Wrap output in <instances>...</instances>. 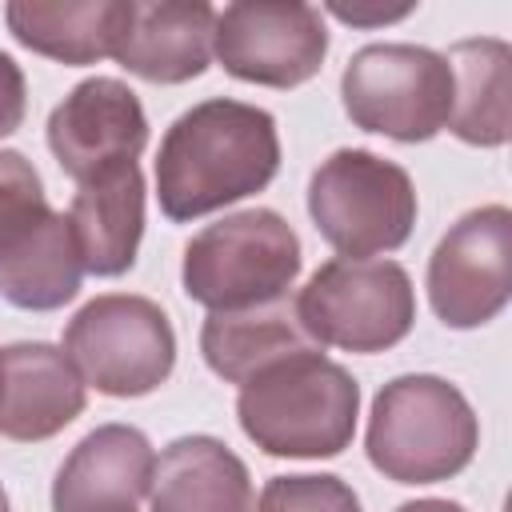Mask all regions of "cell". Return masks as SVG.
<instances>
[{"label":"cell","instance_id":"obj_1","mask_svg":"<svg viewBox=\"0 0 512 512\" xmlns=\"http://www.w3.org/2000/svg\"><path fill=\"white\" fill-rule=\"evenodd\" d=\"M280 172L272 112L212 96L180 112L156 152V200L172 224L200 220L256 196Z\"/></svg>","mask_w":512,"mask_h":512},{"label":"cell","instance_id":"obj_2","mask_svg":"<svg viewBox=\"0 0 512 512\" xmlns=\"http://www.w3.org/2000/svg\"><path fill=\"white\" fill-rule=\"evenodd\" d=\"M356 416L360 384L344 364L328 360L324 348L256 372L236 396L244 436L260 452L288 460L340 456L356 436Z\"/></svg>","mask_w":512,"mask_h":512},{"label":"cell","instance_id":"obj_3","mask_svg":"<svg viewBox=\"0 0 512 512\" xmlns=\"http://www.w3.org/2000/svg\"><path fill=\"white\" fill-rule=\"evenodd\" d=\"M480 444L468 396L444 376L412 372L388 380L368 412V464L396 484H440L464 472Z\"/></svg>","mask_w":512,"mask_h":512},{"label":"cell","instance_id":"obj_4","mask_svg":"<svg viewBox=\"0 0 512 512\" xmlns=\"http://www.w3.org/2000/svg\"><path fill=\"white\" fill-rule=\"evenodd\" d=\"M304 264L300 236L272 208H244L184 244L180 280L192 304L208 312L252 308L288 296Z\"/></svg>","mask_w":512,"mask_h":512},{"label":"cell","instance_id":"obj_5","mask_svg":"<svg viewBox=\"0 0 512 512\" xmlns=\"http://www.w3.org/2000/svg\"><path fill=\"white\" fill-rule=\"evenodd\" d=\"M416 208L412 176L368 148H336L308 180V216L348 260H372L404 248Z\"/></svg>","mask_w":512,"mask_h":512},{"label":"cell","instance_id":"obj_6","mask_svg":"<svg viewBox=\"0 0 512 512\" xmlns=\"http://www.w3.org/2000/svg\"><path fill=\"white\" fill-rule=\"evenodd\" d=\"M64 356L84 388L116 400L156 392L176 368V332L148 296L108 292L88 300L64 328Z\"/></svg>","mask_w":512,"mask_h":512},{"label":"cell","instance_id":"obj_7","mask_svg":"<svg viewBox=\"0 0 512 512\" xmlns=\"http://www.w3.org/2000/svg\"><path fill=\"white\" fill-rule=\"evenodd\" d=\"M340 100L360 132L424 144L448 128L452 68L424 44H364L344 64Z\"/></svg>","mask_w":512,"mask_h":512},{"label":"cell","instance_id":"obj_8","mask_svg":"<svg viewBox=\"0 0 512 512\" xmlns=\"http://www.w3.org/2000/svg\"><path fill=\"white\" fill-rule=\"evenodd\" d=\"M296 312L320 348L388 352L416 324V292L396 260H348L320 264L296 296Z\"/></svg>","mask_w":512,"mask_h":512},{"label":"cell","instance_id":"obj_9","mask_svg":"<svg viewBox=\"0 0 512 512\" xmlns=\"http://www.w3.org/2000/svg\"><path fill=\"white\" fill-rule=\"evenodd\" d=\"M328 56L320 8L300 0H240L216 12L212 60L244 84L296 88L308 84Z\"/></svg>","mask_w":512,"mask_h":512},{"label":"cell","instance_id":"obj_10","mask_svg":"<svg viewBox=\"0 0 512 512\" xmlns=\"http://www.w3.org/2000/svg\"><path fill=\"white\" fill-rule=\"evenodd\" d=\"M512 296V212L484 204L460 216L428 260V300L440 324L480 328Z\"/></svg>","mask_w":512,"mask_h":512},{"label":"cell","instance_id":"obj_11","mask_svg":"<svg viewBox=\"0 0 512 512\" xmlns=\"http://www.w3.org/2000/svg\"><path fill=\"white\" fill-rule=\"evenodd\" d=\"M148 144V116L140 96L116 76L80 80L48 116V148L60 172L76 184L136 164Z\"/></svg>","mask_w":512,"mask_h":512},{"label":"cell","instance_id":"obj_12","mask_svg":"<svg viewBox=\"0 0 512 512\" xmlns=\"http://www.w3.org/2000/svg\"><path fill=\"white\" fill-rule=\"evenodd\" d=\"M216 8L204 0H116L112 60L148 84H184L212 64Z\"/></svg>","mask_w":512,"mask_h":512},{"label":"cell","instance_id":"obj_13","mask_svg":"<svg viewBox=\"0 0 512 512\" xmlns=\"http://www.w3.org/2000/svg\"><path fill=\"white\" fill-rule=\"evenodd\" d=\"M156 452L132 424L92 428L52 480V512H136L148 496Z\"/></svg>","mask_w":512,"mask_h":512},{"label":"cell","instance_id":"obj_14","mask_svg":"<svg viewBox=\"0 0 512 512\" xmlns=\"http://www.w3.org/2000/svg\"><path fill=\"white\" fill-rule=\"evenodd\" d=\"M84 412V380L64 348L20 340L0 348V436L16 444L52 440Z\"/></svg>","mask_w":512,"mask_h":512},{"label":"cell","instance_id":"obj_15","mask_svg":"<svg viewBox=\"0 0 512 512\" xmlns=\"http://www.w3.org/2000/svg\"><path fill=\"white\" fill-rule=\"evenodd\" d=\"M68 228L84 272L124 276L136 264L144 236V176L140 164L108 168L84 184L68 204Z\"/></svg>","mask_w":512,"mask_h":512},{"label":"cell","instance_id":"obj_16","mask_svg":"<svg viewBox=\"0 0 512 512\" xmlns=\"http://www.w3.org/2000/svg\"><path fill=\"white\" fill-rule=\"evenodd\" d=\"M148 512H252L248 464L216 436H180L152 464Z\"/></svg>","mask_w":512,"mask_h":512},{"label":"cell","instance_id":"obj_17","mask_svg":"<svg viewBox=\"0 0 512 512\" xmlns=\"http://www.w3.org/2000/svg\"><path fill=\"white\" fill-rule=\"evenodd\" d=\"M316 348L320 344L308 336L292 296L232 312H208L200 328L204 364L228 384H248L256 372Z\"/></svg>","mask_w":512,"mask_h":512},{"label":"cell","instance_id":"obj_18","mask_svg":"<svg viewBox=\"0 0 512 512\" xmlns=\"http://www.w3.org/2000/svg\"><path fill=\"white\" fill-rule=\"evenodd\" d=\"M452 116L448 128L472 148H504L512 136V48L500 36H468L448 48Z\"/></svg>","mask_w":512,"mask_h":512},{"label":"cell","instance_id":"obj_19","mask_svg":"<svg viewBox=\"0 0 512 512\" xmlns=\"http://www.w3.org/2000/svg\"><path fill=\"white\" fill-rule=\"evenodd\" d=\"M84 264L64 212H44L32 228L0 244V300L24 312H56L76 300Z\"/></svg>","mask_w":512,"mask_h":512},{"label":"cell","instance_id":"obj_20","mask_svg":"<svg viewBox=\"0 0 512 512\" xmlns=\"http://www.w3.org/2000/svg\"><path fill=\"white\" fill-rule=\"evenodd\" d=\"M4 24L28 52L84 68L112 56L116 0H12L4 4Z\"/></svg>","mask_w":512,"mask_h":512},{"label":"cell","instance_id":"obj_21","mask_svg":"<svg viewBox=\"0 0 512 512\" xmlns=\"http://www.w3.org/2000/svg\"><path fill=\"white\" fill-rule=\"evenodd\" d=\"M256 512H360V496L332 472L272 476L260 492Z\"/></svg>","mask_w":512,"mask_h":512},{"label":"cell","instance_id":"obj_22","mask_svg":"<svg viewBox=\"0 0 512 512\" xmlns=\"http://www.w3.org/2000/svg\"><path fill=\"white\" fill-rule=\"evenodd\" d=\"M44 212L52 208H48V196H44V184L32 160L24 152L0 148V244L32 228Z\"/></svg>","mask_w":512,"mask_h":512},{"label":"cell","instance_id":"obj_23","mask_svg":"<svg viewBox=\"0 0 512 512\" xmlns=\"http://www.w3.org/2000/svg\"><path fill=\"white\" fill-rule=\"evenodd\" d=\"M24 112H28V80L20 64L8 52H0V140L24 124Z\"/></svg>","mask_w":512,"mask_h":512},{"label":"cell","instance_id":"obj_24","mask_svg":"<svg viewBox=\"0 0 512 512\" xmlns=\"http://www.w3.org/2000/svg\"><path fill=\"white\" fill-rule=\"evenodd\" d=\"M328 12L352 28H380V24H396L404 16L416 12V4H400V8H384V4H328Z\"/></svg>","mask_w":512,"mask_h":512},{"label":"cell","instance_id":"obj_25","mask_svg":"<svg viewBox=\"0 0 512 512\" xmlns=\"http://www.w3.org/2000/svg\"><path fill=\"white\" fill-rule=\"evenodd\" d=\"M396 512H468V508H464V504H456V500L424 496V500H408V504H400Z\"/></svg>","mask_w":512,"mask_h":512},{"label":"cell","instance_id":"obj_26","mask_svg":"<svg viewBox=\"0 0 512 512\" xmlns=\"http://www.w3.org/2000/svg\"><path fill=\"white\" fill-rule=\"evenodd\" d=\"M0 512H12V508H8V492H4V484H0Z\"/></svg>","mask_w":512,"mask_h":512}]
</instances>
